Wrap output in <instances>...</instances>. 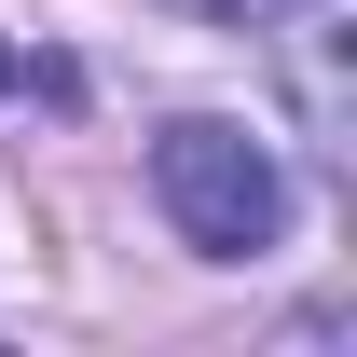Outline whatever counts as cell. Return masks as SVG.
<instances>
[{
    "label": "cell",
    "mask_w": 357,
    "mask_h": 357,
    "mask_svg": "<svg viewBox=\"0 0 357 357\" xmlns=\"http://www.w3.org/2000/svg\"><path fill=\"white\" fill-rule=\"evenodd\" d=\"M206 28H275V14H303V0H192Z\"/></svg>",
    "instance_id": "2"
},
{
    "label": "cell",
    "mask_w": 357,
    "mask_h": 357,
    "mask_svg": "<svg viewBox=\"0 0 357 357\" xmlns=\"http://www.w3.org/2000/svg\"><path fill=\"white\" fill-rule=\"evenodd\" d=\"M151 192H165V220L206 248V261H248V248H275L289 234V178H275V151L248 124H220V110H178L165 137H151Z\"/></svg>",
    "instance_id": "1"
}]
</instances>
